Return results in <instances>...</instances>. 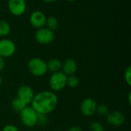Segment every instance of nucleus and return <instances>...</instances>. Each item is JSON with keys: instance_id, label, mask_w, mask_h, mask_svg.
<instances>
[{"instance_id": "nucleus-1", "label": "nucleus", "mask_w": 131, "mask_h": 131, "mask_svg": "<svg viewBox=\"0 0 131 131\" xmlns=\"http://www.w3.org/2000/svg\"><path fill=\"white\" fill-rule=\"evenodd\" d=\"M58 97L55 92L45 90L35 94L31 107L38 114L48 115L58 107Z\"/></svg>"}, {"instance_id": "nucleus-2", "label": "nucleus", "mask_w": 131, "mask_h": 131, "mask_svg": "<svg viewBox=\"0 0 131 131\" xmlns=\"http://www.w3.org/2000/svg\"><path fill=\"white\" fill-rule=\"evenodd\" d=\"M19 118L24 127L32 129L38 125V114L31 106H26L19 112Z\"/></svg>"}, {"instance_id": "nucleus-3", "label": "nucleus", "mask_w": 131, "mask_h": 131, "mask_svg": "<svg viewBox=\"0 0 131 131\" xmlns=\"http://www.w3.org/2000/svg\"><path fill=\"white\" fill-rule=\"evenodd\" d=\"M27 68L31 74L41 78L45 76L48 71L47 62L40 58H32L27 63Z\"/></svg>"}, {"instance_id": "nucleus-4", "label": "nucleus", "mask_w": 131, "mask_h": 131, "mask_svg": "<svg viewBox=\"0 0 131 131\" xmlns=\"http://www.w3.org/2000/svg\"><path fill=\"white\" fill-rule=\"evenodd\" d=\"M67 78L68 76L61 71L51 73L48 80L51 91L53 92H59L64 90L67 86Z\"/></svg>"}, {"instance_id": "nucleus-5", "label": "nucleus", "mask_w": 131, "mask_h": 131, "mask_svg": "<svg viewBox=\"0 0 131 131\" xmlns=\"http://www.w3.org/2000/svg\"><path fill=\"white\" fill-rule=\"evenodd\" d=\"M97 107V104L94 99L87 97L81 101L80 105V111L83 116L86 117H91L96 114Z\"/></svg>"}, {"instance_id": "nucleus-6", "label": "nucleus", "mask_w": 131, "mask_h": 131, "mask_svg": "<svg viewBox=\"0 0 131 131\" xmlns=\"http://www.w3.org/2000/svg\"><path fill=\"white\" fill-rule=\"evenodd\" d=\"M35 38L38 43L41 45H48L53 42L55 35L54 31L48 29V28L43 27L36 31Z\"/></svg>"}, {"instance_id": "nucleus-7", "label": "nucleus", "mask_w": 131, "mask_h": 131, "mask_svg": "<svg viewBox=\"0 0 131 131\" xmlns=\"http://www.w3.org/2000/svg\"><path fill=\"white\" fill-rule=\"evenodd\" d=\"M34 96L35 92L33 88L27 84L20 86L17 91V98L19 99L26 106L31 104Z\"/></svg>"}, {"instance_id": "nucleus-8", "label": "nucleus", "mask_w": 131, "mask_h": 131, "mask_svg": "<svg viewBox=\"0 0 131 131\" xmlns=\"http://www.w3.org/2000/svg\"><path fill=\"white\" fill-rule=\"evenodd\" d=\"M16 45L15 42L8 38H3L0 40V56L3 58H8L15 54Z\"/></svg>"}, {"instance_id": "nucleus-9", "label": "nucleus", "mask_w": 131, "mask_h": 131, "mask_svg": "<svg viewBox=\"0 0 131 131\" xmlns=\"http://www.w3.org/2000/svg\"><path fill=\"white\" fill-rule=\"evenodd\" d=\"M8 8L9 12L14 16L22 15L27 8L25 0H8Z\"/></svg>"}, {"instance_id": "nucleus-10", "label": "nucleus", "mask_w": 131, "mask_h": 131, "mask_svg": "<svg viewBox=\"0 0 131 131\" xmlns=\"http://www.w3.org/2000/svg\"><path fill=\"white\" fill-rule=\"evenodd\" d=\"M107 123L113 127H121L125 123V116L124 113L120 111H114L109 112L108 114L105 117Z\"/></svg>"}, {"instance_id": "nucleus-11", "label": "nucleus", "mask_w": 131, "mask_h": 131, "mask_svg": "<svg viewBox=\"0 0 131 131\" xmlns=\"http://www.w3.org/2000/svg\"><path fill=\"white\" fill-rule=\"evenodd\" d=\"M46 19L47 17L43 12L36 10L31 14L29 17V22L32 27L39 29L41 28L45 27L46 23Z\"/></svg>"}, {"instance_id": "nucleus-12", "label": "nucleus", "mask_w": 131, "mask_h": 131, "mask_svg": "<svg viewBox=\"0 0 131 131\" xmlns=\"http://www.w3.org/2000/svg\"><path fill=\"white\" fill-rule=\"evenodd\" d=\"M78 70L77 62L72 58H67L64 62H62L61 71L67 76L75 74Z\"/></svg>"}, {"instance_id": "nucleus-13", "label": "nucleus", "mask_w": 131, "mask_h": 131, "mask_svg": "<svg viewBox=\"0 0 131 131\" xmlns=\"http://www.w3.org/2000/svg\"><path fill=\"white\" fill-rule=\"evenodd\" d=\"M62 62L58 58H51L47 62L48 71L51 73H54L57 71H60L61 70Z\"/></svg>"}, {"instance_id": "nucleus-14", "label": "nucleus", "mask_w": 131, "mask_h": 131, "mask_svg": "<svg viewBox=\"0 0 131 131\" xmlns=\"http://www.w3.org/2000/svg\"><path fill=\"white\" fill-rule=\"evenodd\" d=\"M11 32V26L8 21L5 20H0V37L5 38L8 36Z\"/></svg>"}, {"instance_id": "nucleus-15", "label": "nucleus", "mask_w": 131, "mask_h": 131, "mask_svg": "<svg viewBox=\"0 0 131 131\" xmlns=\"http://www.w3.org/2000/svg\"><path fill=\"white\" fill-rule=\"evenodd\" d=\"M45 25H47L46 28L54 31L58 28V20L54 16H50L47 18Z\"/></svg>"}, {"instance_id": "nucleus-16", "label": "nucleus", "mask_w": 131, "mask_h": 131, "mask_svg": "<svg viewBox=\"0 0 131 131\" xmlns=\"http://www.w3.org/2000/svg\"><path fill=\"white\" fill-rule=\"evenodd\" d=\"M79 82H80L79 78L75 74L68 76L67 78V86L69 87L70 88H74L78 87L79 84Z\"/></svg>"}, {"instance_id": "nucleus-17", "label": "nucleus", "mask_w": 131, "mask_h": 131, "mask_svg": "<svg viewBox=\"0 0 131 131\" xmlns=\"http://www.w3.org/2000/svg\"><path fill=\"white\" fill-rule=\"evenodd\" d=\"M11 105H12V109H13L15 111L18 112V113H19L21 110H23V109L26 107V105H25V104H23V103H22L19 99H18L17 97H15V99L12 100Z\"/></svg>"}, {"instance_id": "nucleus-18", "label": "nucleus", "mask_w": 131, "mask_h": 131, "mask_svg": "<svg viewBox=\"0 0 131 131\" xmlns=\"http://www.w3.org/2000/svg\"><path fill=\"white\" fill-rule=\"evenodd\" d=\"M109 108L106 104H97V111H96V114L98 116L101 117H106L108 113H109Z\"/></svg>"}, {"instance_id": "nucleus-19", "label": "nucleus", "mask_w": 131, "mask_h": 131, "mask_svg": "<svg viewBox=\"0 0 131 131\" xmlns=\"http://www.w3.org/2000/svg\"><path fill=\"white\" fill-rule=\"evenodd\" d=\"M89 131H106L104 126L99 121H93L89 125Z\"/></svg>"}, {"instance_id": "nucleus-20", "label": "nucleus", "mask_w": 131, "mask_h": 131, "mask_svg": "<svg viewBox=\"0 0 131 131\" xmlns=\"http://www.w3.org/2000/svg\"><path fill=\"white\" fill-rule=\"evenodd\" d=\"M124 79L128 86H131V67L128 66L124 73Z\"/></svg>"}, {"instance_id": "nucleus-21", "label": "nucleus", "mask_w": 131, "mask_h": 131, "mask_svg": "<svg viewBox=\"0 0 131 131\" xmlns=\"http://www.w3.org/2000/svg\"><path fill=\"white\" fill-rule=\"evenodd\" d=\"M48 115L45 114H38V125L44 126L48 124Z\"/></svg>"}, {"instance_id": "nucleus-22", "label": "nucleus", "mask_w": 131, "mask_h": 131, "mask_svg": "<svg viewBox=\"0 0 131 131\" xmlns=\"http://www.w3.org/2000/svg\"><path fill=\"white\" fill-rule=\"evenodd\" d=\"M2 131H20L19 129L14 124H6L5 125L2 129Z\"/></svg>"}, {"instance_id": "nucleus-23", "label": "nucleus", "mask_w": 131, "mask_h": 131, "mask_svg": "<svg viewBox=\"0 0 131 131\" xmlns=\"http://www.w3.org/2000/svg\"><path fill=\"white\" fill-rule=\"evenodd\" d=\"M5 67V58H3L2 57L0 56V72L4 70Z\"/></svg>"}, {"instance_id": "nucleus-24", "label": "nucleus", "mask_w": 131, "mask_h": 131, "mask_svg": "<svg viewBox=\"0 0 131 131\" xmlns=\"http://www.w3.org/2000/svg\"><path fill=\"white\" fill-rule=\"evenodd\" d=\"M66 131H84L83 129L78 126H74V127H70L69 129H68Z\"/></svg>"}, {"instance_id": "nucleus-25", "label": "nucleus", "mask_w": 131, "mask_h": 131, "mask_svg": "<svg viewBox=\"0 0 131 131\" xmlns=\"http://www.w3.org/2000/svg\"><path fill=\"white\" fill-rule=\"evenodd\" d=\"M44 2H46V3H53V2H57L58 0H42Z\"/></svg>"}, {"instance_id": "nucleus-26", "label": "nucleus", "mask_w": 131, "mask_h": 131, "mask_svg": "<svg viewBox=\"0 0 131 131\" xmlns=\"http://www.w3.org/2000/svg\"><path fill=\"white\" fill-rule=\"evenodd\" d=\"M128 102H129V104L130 105L131 104V92H129V94H128Z\"/></svg>"}, {"instance_id": "nucleus-27", "label": "nucleus", "mask_w": 131, "mask_h": 131, "mask_svg": "<svg viewBox=\"0 0 131 131\" xmlns=\"http://www.w3.org/2000/svg\"><path fill=\"white\" fill-rule=\"evenodd\" d=\"M2 84V76L0 74V87H1Z\"/></svg>"}, {"instance_id": "nucleus-28", "label": "nucleus", "mask_w": 131, "mask_h": 131, "mask_svg": "<svg viewBox=\"0 0 131 131\" xmlns=\"http://www.w3.org/2000/svg\"><path fill=\"white\" fill-rule=\"evenodd\" d=\"M24 131H36L35 130H33V129H27V130H25Z\"/></svg>"}, {"instance_id": "nucleus-29", "label": "nucleus", "mask_w": 131, "mask_h": 131, "mask_svg": "<svg viewBox=\"0 0 131 131\" xmlns=\"http://www.w3.org/2000/svg\"><path fill=\"white\" fill-rule=\"evenodd\" d=\"M65 1H67V2H75V1H77V0H65Z\"/></svg>"}]
</instances>
